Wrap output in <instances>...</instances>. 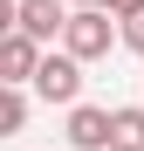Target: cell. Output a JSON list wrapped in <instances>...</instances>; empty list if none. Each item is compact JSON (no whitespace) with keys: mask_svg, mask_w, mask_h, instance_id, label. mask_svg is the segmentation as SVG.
I'll list each match as a JSON object with an SVG mask.
<instances>
[{"mask_svg":"<svg viewBox=\"0 0 144 151\" xmlns=\"http://www.w3.org/2000/svg\"><path fill=\"white\" fill-rule=\"evenodd\" d=\"M34 69H41V41H28V35H7L0 41V83L7 89H21V83H34Z\"/></svg>","mask_w":144,"mask_h":151,"instance_id":"277c9868","label":"cell"},{"mask_svg":"<svg viewBox=\"0 0 144 151\" xmlns=\"http://www.w3.org/2000/svg\"><path fill=\"white\" fill-rule=\"evenodd\" d=\"M76 7H103V0H76Z\"/></svg>","mask_w":144,"mask_h":151,"instance_id":"30bf717a","label":"cell"},{"mask_svg":"<svg viewBox=\"0 0 144 151\" xmlns=\"http://www.w3.org/2000/svg\"><path fill=\"white\" fill-rule=\"evenodd\" d=\"M124 41H130L137 55H144V14H130V21H124Z\"/></svg>","mask_w":144,"mask_h":151,"instance_id":"9c48e42d","label":"cell"},{"mask_svg":"<svg viewBox=\"0 0 144 151\" xmlns=\"http://www.w3.org/2000/svg\"><path fill=\"white\" fill-rule=\"evenodd\" d=\"M110 151H144V110L124 103L117 110V131H110Z\"/></svg>","mask_w":144,"mask_h":151,"instance_id":"8992f818","label":"cell"},{"mask_svg":"<svg viewBox=\"0 0 144 151\" xmlns=\"http://www.w3.org/2000/svg\"><path fill=\"white\" fill-rule=\"evenodd\" d=\"M103 14H117V21H130V14H144V0H103Z\"/></svg>","mask_w":144,"mask_h":151,"instance_id":"ba28073f","label":"cell"},{"mask_svg":"<svg viewBox=\"0 0 144 151\" xmlns=\"http://www.w3.org/2000/svg\"><path fill=\"white\" fill-rule=\"evenodd\" d=\"M34 96H41V103H69V110H76V103H82V62H76V55H41Z\"/></svg>","mask_w":144,"mask_h":151,"instance_id":"7a4b0ae2","label":"cell"},{"mask_svg":"<svg viewBox=\"0 0 144 151\" xmlns=\"http://www.w3.org/2000/svg\"><path fill=\"white\" fill-rule=\"evenodd\" d=\"M21 124H28V89H7L0 96V137H14Z\"/></svg>","mask_w":144,"mask_h":151,"instance_id":"52a82bcc","label":"cell"},{"mask_svg":"<svg viewBox=\"0 0 144 151\" xmlns=\"http://www.w3.org/2000/svg\"><path fill=\"white\" fill-rule=\"evenodd\" d=\"M110 41H117L110 14H103V7H76V14H69V28H62V55L96 62V55H110Z\"/></svg>","mask_w":144,"mask_h":151,"instance_id":"6da1fadb","label":"cell"},{"mask_svg":"<svg viewBox=\"0 0 144 151\" xmlns=\"http://www.w3.org/2000/svg\"><path fill=\"white\" fill-rule=\"evenodd\" d=\"M110 131H117V110H96V103L69 110V144L76 151H110Z\"/></svg>","mask_w":144,"mask_h":151,"instance_id":"3957f363","label":"cell"},{"mask_svg":"<svg viewBox=\"0 0 144 151\" xmlns=\"http://www.w3.org/2000/svg\"><path fill=\"white\" fill-rule=\"evenodd\" d=\"M14 28L28 35V41H55L69 28V14H62V0H21V14H14Z\"/></svg>","mask_w":144,"mask_h":151,"instance_id":"5b68a950","label":"cell"}]
</instances>
